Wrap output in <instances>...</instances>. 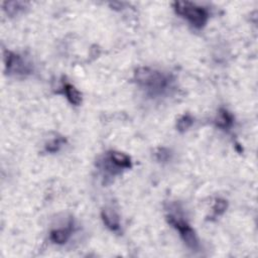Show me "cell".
Listing matches in <instances>:
<instances>
[{"label": "cell", "instance_id": "1", "mask_svg": "<svg viewBox=\"0 0 258 258\" xmlns=\"http://www.w3.org/2000/svg\"><path fill=\"white\" fill-rule=\"evenodd\" d=\"M134 80L145 95L151 98L168 94L174 84V79L171 75L150 68L137 69L134 74Z\"/></svg>", "mask_w": 258, "mask_h": 258}, {"label": "cell", "instance_id": "2", "mask_svg": "<svg viewBox=\"0 0 258 258\" xmlns=\"http://www.w3.org/2000/svg\"><path fill=\"white\" fill-rule=\"evenodd\" d=\"M172 6L176 14L186 19L195 28H203L209 20V10L196 3L188 1H175Z\"/></svg>", "mask_w": 258, "mask_h": 258}, {"label": "cell", "instance_id": "3", "mask_svg": "<svg viewBox=\"0 0 258 258\" xmlns=\"http://www.w3.org/2000/svg\"><path fill=\"white\" fill-rule=\"evenodd\" d=\"M168 224L171 225L178 233L184 244L191 250H198L200 248V241L190 225L183 219L179 213H168L166 216Z\"/></svg>", "mask_w": 258, "mask_h": 258}, {"label": "cell", "instance_id": "4", "mask_svg": "<svg viewBox=\"0 0 258 258\" xmlns=\"http://www.w3.org/2000/svg\"><path fill=\"white\" fill-rule=\"evenodd\" d=\"M4 62H5V71L9 75H27L31 72V67L25 59L12 51L4 52Z\"/></svg>", "mask_w": 258, "mask_h": 258}, {"label": "cell", "instance_id": "5", "mask_svg": "<svg viewBox=\"0 0 258 258\" xmlns=\"http://www.w3.org/2000/svg\"><path fill=\"white\" fill-rule=\"evenodd\" d=\"M74 232V223L71 221L66 227L54 229L49 234V239L58 245L67 243Z\"/></svg>", "mask_w": 258, "mask_h": 258}, {"label": "cell", "instance_id": "6", "mask_svg": "<svg viewBox=\"0 0 258 258\" xmlns=\"http://www.w3.org/2000/svg\"><path fill=\"white\" fill-rule=\"evenodd\" d=\"M101 217L103 223L108 229L114 232L120 230V218L119 215L115 212V210L111 208H105L101 213Z\"/></svg>", "mask_w": 258, "mask_h": 258}, {"label": "cell", "instance_id": "7", "mask_svg": "<svg viewBox=\"0 0 258 258\" xmlns=\"http://www.w3.org/2000/svg\"><path fill=\"white\" fill-rule=\"evenodd\" d=\"M106 155L122 171L132 167L131 158L125 153H122V152H119V151H109V152L106 153Z\"/></svg>", "mask_w": 258, "mask_h": 258}, {"label": "cell", "instance_id": "8", "mask_svg": "<svg viewBox=\"0 0 258 258\" xmlns=\"http://www.w3.org/2000/svg\"><path fill=\"white\" fill-rule=\"evenodd\" d=\"M61 93L63 96H66L67 100L75 106H79L82 103V94L78 91V89L70 84L69 82H63L61 85Z\"/></svg>", "mask_w": 258, "mask_h": 258}, {"label": "cell", "instance_id": "9", "mask_svg": "<svg viewBox=\"0 0 258 258\" xmlns=\"http://www.w3.org/2000/svg\"><path fill=\"white\" fill-rule=\"evenodd\" d=\"M234 124V116L226 109H220L215 119V125L223 130H229Z\"/></svg>", "mask_w": 258, "mask_h": 258}, {"label": "cell", "instance_id": "10", "mask_svg": "<svg viewBox=\"0 0 258 258\" xmlns=\"http://www.w3.org/2000/svg\"><path fill=\"white\" fill-rule=\"evenodd\" d=\"M27 3L21 1H12V2H4L3 3V10L9 16H14L24 10Z\"/></svg>", "mask_w": 258, "mask_h": 258}, {"label": "cell", "instance_id": "11", "mask_svg": "<svg viewBox=\"0 0 258 258\" xmlns=\"http://www.w3.org/2000/svg\"><path fill=\"white\" fill-rule=\"evenodd\" d=\"M66 143V139L63 137H55L53 139H51L50 141H48L45 145V151L50 152V153H54L56 151H58L60 149V147Z\"/></svg>", "mask_w": 258, "mask_h": 258}, {"label": "cell", "instance_id": "12", "mask_svg": "<svg viewBox=\"0 0 258 258\" xmlns=\"http://www.w3.org/2000/svg\"><path fill=\"white\" fill-rule=\"evenodd\" d=\"M194 124V118L189 114H184L181 116L176 123V128L179 132H184L186 131L191 125Z\"/></svg>", "mask_w": 258, "mask_h": 258}, {"label": "cell", "instance_id": "13", "mask_svg": "<svg viewBox=\"0 0 258 258\" xmlns=\"http://www.w3.org/2000/svg\"><path fill=\"white\" fill-rule=\"evenodd\" d=\"M228 207V203L227 201L223 200V199H217L215 201V204L212 208L213 210V217H219L221 215H223Z\"/></svg>", "mask_w": 258, "mask_h": 258}, {"label": "cell", "instance_id": "14", "mask_svg": "<svg viewBox=\"0 0 258 258\" xmlns=\"http://www.w3.org/2000/svg\"><path fill=\"white\" fill-rule=\"evenodd\" d=\"M170 152L167 150V149H165V148H159L157 151H156V158H157V160H159V161H166V160H168V158H169V154Z\"/></svg>", "mask_w": 258, "mask_h": 258}]
</instances>
